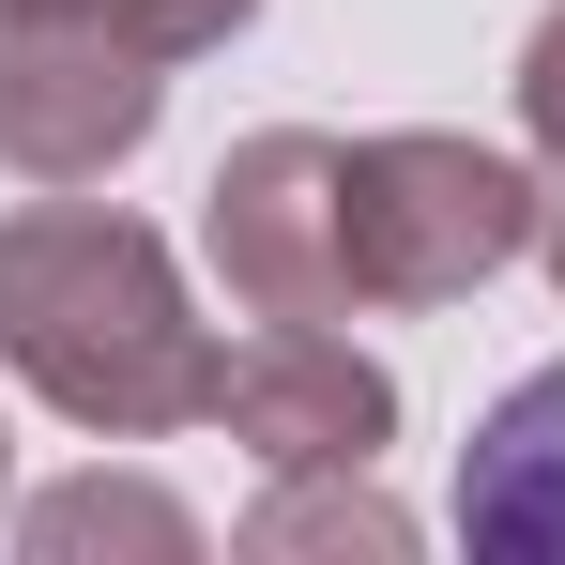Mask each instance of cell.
Segmentation results:
<instances>
[{
    "instance_id": "7c38bea8",
    "label": "cell",
    "mask_w": 565,
    "mask_h": 565,
    "mask_svg": "<svg viewBox=\"0 0 565 565\" xmlns=\"http://www.w3.org/2000/svg\"><path fill=\"white\" fill-rule=\"evenodd\" d=\"M535 245H551V276H565V199H551V230H535Z\"/></svg>"
},
{
    "instance_id": "8992f818",
    "label": "cell",
    "mask_w": 565,
    "mask_h": 565,
    "mask_svg": "<svg viewBox=\"0 0 565 565\" xmlns=\"http://www.w3.org/2000/svg\"><path fill=\"white\" fill-rule=\"evenodd\" d=\"M459 535L473 551H520V565H565V367H535L459 444Z\"/></svg>"
},
{
    "instance_id": "7a4b0ae2",
    "label": "cell",
    "mask_w": 565,
    "mask_h": 565,
    "mask_svg": "<svg viewBox=\"0 0 565 565\" xmlns=\"http://www.w3.org/2000/svg\"><path fill=\"white\" fill-rule=\"evenodd\" d=\"M535 230H551V199H535L520 153L444 138V122L352 138V306H459V290H489Z\"/></svg>"
},
{
    "instance_id": "30bf717a",
    "label": "cell",
    "mask_w": 565,
    "mask_h": 565,
    "mask_svg": "<svg viewBox=\"0 0 565 565\" xmlns=\"http://www.w3.org/2000/svg\"><path fill=\"white\" fill-rule=\"evenodd\" d=\"M520 138L565 169V0L535 15V46H520Z\"/></svg>"
},
{
    "instance_id": "8fae6325",
    "label": "cell",
    "mask_w": 565,
    "mask_h": 565,
    "mask_svg": "<svg viewBox=\"0 0 565 565\" xmlns=\"http://www.w3.org/2000/svg\"><path fill=\"white\" fill-rule=\"evenodd\" d=\"M0 15H107V0H0Z\"/></svg>"
},
{
    "instance_id": "5b68a950",
    "label": "cell",
    "mask_w": 565,
    "mask_h": 565,
    "mask_svg": "<svg viewBox=\"0 0 565 565\" xmlns=\"http://www.w3.org/2000/svg\"><path fill=\"white\" fill-rule=\"evenodd\" d=\"M214 428L276 473H321V459H382L397 444V382L337 337V321H260L230 367H214Z\"/></svg>"
},
{
    "instance_id": "6da1fadb",
    "label": "cell",
    "mask_w": 565,
    "mask_h": 565,
    "mask_svg": "<svg viewBox=\"0 0 565 565\" xmlns=\"http://www.w3.org/2000/svg\"><path fill=\"white\" fill-rule=\"evenodd\" d=\"M0 367L31 382L46 413H77L107 444H153V428H199L214 413V321L184 306V260L107 214V199H31L0 214Z\"/></svg>"
},
{
    "instance_id": "9c48e42d",
    "label": "cell",
    "mask_w": 565,
    "mask_h": 565,
    "mask_svg": "<svg viewBox=\"0 0 565 565\" xmlns=\"http://www.w3.org/2000/svg\"><path fill=\"white\" fill-rule=\"evenodd\" d=\"M107 15H122L138 46H169V62H199V46H230V31H245L260 0H107Z\"/></svg>"
},
{
    "instance_id": "277c9868",
    "label": "cell",
    "mask_w": 565,
    "mask_h": 565,
    "mask_svg": "<svg viewBox=\"0 0 565 565\" xmlns=\"http://www.w3.org/2000/svg\"><path fill=\"white\" fill-rule=\"evenodd\" d=\"M169 107V46H138L122 15H0V169L31 199L107 184Z\"/></svg>"
},
{
    "instance_id": "ba28073f",
    "label": "cell",
    "mask_w": 565,
    "mask_h": 565,
    "mask_svg": "<svg viewBox=\"0 0 565 565\" xmlns=\"http://www.w3.org/2000/svg\"><path fill=\"white\" fill-rule=\"evenodd\" d=\"M15 535H31L46 565H77V551H199V520L169 504V489H138V473H77V489H46Z\"/></svg>"
},
{
    "instance_id": "3957f363",
    "label": "cell",
    "mask_w": 565,
    "mask_h": 565,
    "mask_svg": "<svg viewBox=\"0 0 565 565\" xmlns=\"http://www.w3.org/2000/svg\"><path fill=\"white\" fill-rule=\"evenodd\" d=\"M199 245L245 321H352V138L260 122L199 184Z\"/></svg>"
},
{
    "instance_id": "52a82bcc",
    "label": "cell",
    "mask_w": 565,
    "mask_h": 565,
    "mask_svg": "<svg viewBox=\"0 0 565 565\" xmlns=\"http://www.w3.org/2000/svg\"><path fill=\"white\" fill-rule=\"evenodd\" d=\"M230 551H260V565H276V551H367V565H397L413 520L367 489V459H321V473H276V504H260Z\"/></svg>"
},
{
    "instance_id": "4fadbf2b",
    "label": "cell",
    "mask_w": 565,
    "mask_h": 565,
    "mask_svg": "<svg viewBox=\"0 0 565 565\" xmlns=\"http://www.w3.org/2000/svg\"><path fill=\"white\" fill-rule=\"evenodd\" d=\"M0 473H15V444H0Z\"/></svg>"
}]
</instances>
